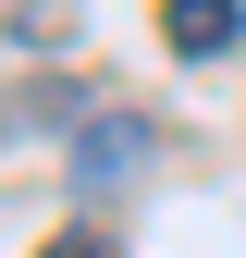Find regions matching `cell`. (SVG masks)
I'll return each mask as SVG.
<instances>
[{
  "instance_id": "obj_3",
  "label": "cell",
  "mask_w": 246,
  "mask_h": 258,
  "mask_svg": "<svg viewBox=\"0 0 246 258\" xmlns=\"http://www.w3.org/2000/svg\"><path fill=\"white\" fill-rule=\"evenodd\" d=\"M49 258H123V246L99 234V221H61V234H49Z\"/></svg>"
},
{
  "instance_id": "obj_4",
  "label": "cell",
  "mask_w": 246,
  "mask_h": 258,
  "mask_svg": "<svg viewBox=\"0 0 246 258\" xmlns=\"http://www.w3.org/2000/svg\"><path fill=\"white\" fill-rule=\"evenodd\" d=\"M0 123H13V111H0Z\"/></svg>"
},
{
  "instance_id": "obj_1",
  "label": "cell",
  "mask_w": 246,
  "mask_h": 258,
  "mask_svg": "<svg viewBox=\"0 0 246 258\" xmlns=\"http://www.w3.org/2000/svg\"><path fill=\"white\" fill-rule=\"evenodd\" d=\"M160 111H136V99H99V111H74V197H123V184H148L160 172Z\"/></svg>"
},
{
  "instance_id": "obj_2",
  "label": "cell",
  "mask_w": 246,
  "mask_h": 258,
  "mask_svg": "<svg viewBox=\"0 0 246 258\" xmlns=\"http://www.w3.org/2000/svg\"><path fill=\"white\" fill-rule=\"evenodd\" d=\"M160 37L184 61H234L246 49V0H160Z\"/></svg>"
}]
</instances>
